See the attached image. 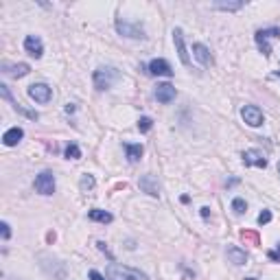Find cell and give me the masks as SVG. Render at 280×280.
Listing matches in <instances>:
<instances>
[{"label":"cell","instance_id":"1","mask_svg":"<svg viewBox=\"0 0 280 280\" xmlns=\"http://www.w3.org/2000/svg\"><path fill=\"white\" fill-rule=\"evenodd\" d=\"M121 79V72L114 68V66H101V68L94 70V88L96 90H108L112 88V84H116V81Z\"/></svg>","mask_w":280,"mask_h":280},{"label":"cell","instance_id":"2","mask_svg":"<svg viewBox=\"0 0 280 280\" xmlns=\"http://www.w3.org/2000/svg\"><path fill=\"white\" fill-rule=\"evenodd\" d=\"M108 278L110 280H149L147 274H143L140 269L127 267V265H116V263H112L108 267Z\"/></svg>","mask_w":280,"mask_h":280},{"label":"cell","instance_id":"3","mask_svg":"<svg viewBox=\"0 0 280 280\" xmlns=\"http://www.w3.org/2000/svg\"><path fill=\"white\" fill-rule=\"evenodd\" d=\"M280 37V29L278 27H271V29H261L256 31V44L263 51V55L269 57L271 55V46H269V39H278Z\"/></svg>","mask_w":280,"mask_h":280},{"label":"cell","instance_id":"4","mask_svg":"<svg viewBox=\"0 0 280 280\" xmlns=\"http://www.w3.org/2000/svg\"><path fill=\"white\" fill-rule=\"evenodd\" d=\"M35 191L39 195H53L55 193V175L51 171H42L39 175L35 177Z\"/></svg>","mask_w":280,"mask_h":280},{"label":"cell","instance_id":"5","mask_svg":"<svg viewBox=\"0 0 280 280\" xmlns=\"http://www.w3.org/2000/svg\"><path fill=\"white\" fill-rule=\"evenodd\" d=\"M29 96L33 98L35 103H48L53 98V88L46 86V84H33L29 86Z\"/></svg>","mask_w":280,"mask_h":280},{"label":"cell","instance_id":"6","mask_svg":"<svg viewBox=\"0 0 280 280\" xmlns=\"http://www.w3.org/2000/svg\"><path fill=\"white\" fill-rule=\"evenodd\" d=\"M116 31L121 33V35H125V37H134V39H145V31L140 24H129L125 20H116Z\"/></svg>","mask_w":280,"mask_h":280},{"label":"cell","instance_id":"7","mask_svg":"<svg viewBox=\"0 0 280 280\" xmlns=\"http://www.w3.org/2000/svg\"><path fill=\"white\" fill-rule=\"evenodd\" d=\"M241 116H243V121L248 123L250 127H261L263 121H265L261 108H256V105H245V108L241 110Z\"/></svg>","mask_w":280,"mask_h":280},{"label":"cell","instance_id":"8","mask_svg":"<svg viewBox=\"0 0 280 280\" xmlns=\"http://www.w3.org/2000/svg\"><path fill=\"white\" fill-rule=\"evenodd\" d=\"M243 164H245V167L265 169V167H267V158H265V155H263V151H258V149H248V151H243Z\"/></svg>","mask_w":280,"mask_h":280},{"label":"cell","instance_id":"9","mask_svg":"<svg viewBox=\"0 0 280 280\" xmlns=\"http://www.w3.org/2000/svg\"><path fill=\"white\" fill-rule=\"evenodd\" d=\"M173 42H175V48H177V57L179 62L184 66H191V57H188V51H186V44H184V33L182 29H173Z\"/></svg>","mask_w":280,"mask_h":280},{"label":"cell","instance_id":"10","mask_svg":"<svg viewBox=\"0 0 280 280\" xmlns=\"http://www.w3.org/2000/svg\"><path fill=\"white\" fill-rule=\"evenodd\" d=\"M147 72L149 75H155V77H173V70H171V66L167 59H151L149 66H147Z\"/></svg>","mask_w":280,"mask_h":280},{"label":"cell","instance_id":"11","mask_svg":"<svg viewBox=\"0 0 280 280\" xmlns=\"http://www.w3.org/2000/svg\"><path fill=\"white\" fill-rule=\"evenodd\" d=\"M24 51H27L31 57L39 59V57L44 55V44H42V39H39L37 35H27V39H24Z\"/></svg>","mask_w":280,"mask_h":280},{"label":"cell","instance_id":"12","mask_svg":"<svg viewBox=\"0 0 280 280\" xmlns=\"http://www.w3.org/2000/svg\"><path fill=\"white\" fill-rule=\"evenodd\" d=\"M140 191H145L147 195H151V197H160V186H158V179H155L153 175H143L140 177Z\"/></svg>","mask_w":280,"mask_h":280},{"label":"cell","instance_id":"13","mask_svg":"<svg viewBox=\"0 0 280 280\" xmlns=\"http://www.w3.org/2000/svg\"><path fill=\"white\" fill-rule=\"evenodd\" d=\"M175 88H173L171 84H158V88H155V98H158L160 103H171L173 98H175Z\"/></svg>","mask_w":280,"mask_h":280},{"label":"cell","instance_id":"14","mask_svg":"<svg viewBox=\"0 0 280 280\" xmlns=\"http://www.w3.org/2000/svg\"><path fill=\"white\" fill-rule=\"evenodd\" d=\"M3 72H5V75H9V77H13V79H20V77H27L29 75L31 66L29 64H15V66L5 64L3 66Z\"/></svg>","mask_w":280,"mask_h":280},{"label":"cell","instance_id":"15","mask_svg":"<svg viewBox=\"0 0 280 280\" xmlns=\"http://www.w3.org/2000/svg\"><path fill=\"white\" fill-rule=\"evenodd\" d=\"M193 53H195V59L199 62L202 66H210L212 64V55H210V48L206 44H193Z\"/></svg>","mask_w":280,"mask_h":280},{"label":"cell","instance_id":"16","mask_svg":"<svg viewBox=\"0 0 280 280\" xmlns=\"http://www.w3.org/2000/svg\"><path fill=\"white\" fill-rule=\"evenodd\" d=\"M22 138H24V129H22V127H11V129H7V131H5L3 143H5L7 147H15Z\"/></svg>","mask_w":280,"mask_h":280},{"label":"cell","instance_id":"17","mask_svg":"<svg viewBox=\"0 0 280 280\" xmlns=\"http://www.w3.org/2000/svg\"><path fill=\"white\" fill-rule=\"evenodd\" d=\"M228 258H230V263H234V265H245V263H248V254L241 248L232 245V248H228Z\"/></svg>","mask_w":280,"mask_h":280},{"label":"cell","instance_id":"18","mask_svg":"<svg viewBox=\"0 0 280 280\" xmlns=\"http://www.w3.org/2000/svg\"><path fill=\"white\" fill-rule=\"evenodd\" d=\"M125 151H127V160H129V162H138L140 158H143V153H145V147H143V145L125 143Z\"/></svg>","mask_w":280,"mask_h":280},{"label":"cell","instance_id":"19","mask_svg":"<svg viewBox=\"0 0 280 280\" xmlns=\"http://www.w3.org/2000/svg\"><path fill=\"white\" fill-rule=\"evenodd\" d=\"M88 217L92 219V221H98V224H112V215L110 212H105V210H101V208H92L88 212Z\"/></svg>","mask_w":280,"mask_h":280},{"label":"cell","instance_id":"20","mask_svg":"<svg viewBox=\"0 0 280 280\" xmlns=\"http://www.w3.org/2000/svg\"><path fill=\"white\" fill-rule=\"evenodd\" d=\"M243 0H236V3H224V0H217L215 5V9H221V11H238V9H243Z\"/></svg>","mask_w":280,"mask_h":280},{"label":"cell","instance_id":"21","mask_svg":"<svg viewBox=\"0 0 280 280\" xmlns=\"http://www.w3.org/2000/svg\"><path fill=\"white\" fill-rule=\"evenodd\" d=\"M241 238L248 245H261V236H258V232H254V230H243Z\"/></svg>","mask_w":280,"mask_h":280},{"label":"cell","instance_id":"22","mask_svg":"<svg viewBox=\"0 0 280 280\" xmlns=\"http://www.w3.org/2000/svg\"><path fill=\"white\" fill-rule=\"evenodd\" d=\"M64 155H66L68 160H79V158H81V149H79V147H77L75 143H70L68 147H66Z\"/></svg>","mask_w":280,"mask_h":280},{"label":"cell","instance_id":"23","mask_svg":"<svg viewBox=\"0 0 280 280\" xmlns=\"http://www.w3.org/2000/svg\"><path fill=\"white\" fill-rule=\"evenodd\" d=\"M232 210L236 212V215H243V212L248 210V204H245L243 197H234V199H232Z\"/></svg>","mask_w":280,"mask_h":280},{"label":"cell","instance_id":"24","mask_svg":"<svg viewBox=\"0 0 280 280\" xmlns=\"http://www.w3.org/2000/svg\"><path fill=\"white\" fill-rule=\"evenodd\" d=\"M94 177L92 175H84V177H81V182H79V188H81V191H84V193H88V191H92V188H94Z\"/></svg>","mask_w":280,"mask_h":280},{"label":"cell","instance_id":"25","mask_svg":"<svg viewBox=\"0 0 280 280\" xmlns=\"http://www.w3.org/2000/svg\"><path fill=\"white\" fill-rule=\"evenodd\" d=\"M151 127H153V121H151L149 116H143V118L138 121V129L143 131V134H147V131H149Z\"/></svg>","mask_w":280,"mask_h":280},{"label":"cell","instance_id":"26","mask_svg":"<svg viewBox=\"0 0 280 280\" xmlns=\"http://www.w3.org/2000/svg\"><path fill=\"white\" fill-rule=\"evenodd\" d=\"M269 221H271V212H269V210H263L261 215H258V224H261V226H267Z\"/></svg>","mask_w":280,"mask_h":280},{"label":"cell","instance_id":"27","mask_svg":"<svg viewBox=\"0 0 280 280\" xmlns=\"http://www.w3.org/2000/svg\"><path fill=\"white\" fill-rule=\"evenodd\" d=\"M0 232H3V238H5V241L11 236V230H9V224H7V221H3V224H0Z\"/></svg>","mask_w":280,"mask_h":280},{"label":"cell","instance_id":"28","mask_svg":"<svg viewBox=\"0 0 280 280\" xmlns=\"http://www.w3.org/2000/svg\"><path fill=\"white\" fill-rule=\"evenodd\" d=\"M90 280H105V276H101L96 269H92V271H90Z\"/></svg>","mask_w":280,"mask_h":280},{"label":"cell","instance_id":"29","mask_svg":"<svg viewBox=\"0 0 280 280\" xmlns=\"http://www.w3.org/2000/svg\"><path fill=\"white\" fill-rule=\"evenodd\" d=\"M267 256H269L271 261H280V245H278V250H276V252H269Z\"/></svg>","mask_w":280,"mask_h":280},{"label":"cell","instance_id":"30","mask_svg":"<svg viewBox=\"0 0 280 280\" xmlns=\"http://www.w3.org/2000/svg\"><path fill=\"white\" fill-rule=\"evenodd\" d=\"M210 215V208H208V206H204V208H202V217H208Z\"/></svg>","mask_w":280,"mask_h":280},{"label":"cell","instance_id":"31","mask_svg":"<svg viewBox=\"0 0 280 280\" xmlns=\"http://www.w3.org/2000/svg\"><path fill=\"white\" fill-rule=\"evenodd\" d=\"M278 173H280V162H278Z\"/></svg>","mask_w":280,"mask_h":280},{"label":"cell","instance_id":"32","mask_svg":"<svg viewBox=\"0 0 280 280\" xmlns=\"http://www.w3.org/2000/svg\"><path fill=\"white\" fill-rule=\"evenodd\" d=\"M245 280H254V278H245Z\"/></svg>","mask_w":280,"mask_h":280},{"label":"cell","instance_id":"33","mask_svg":"<svg viewBox=\"0 0 280 280\" xmlns=\"http://www.w3.org/2000/svg\"><path fill=\"white\" fill-rule=\"evenodd\" d=\"M278 75H280V70H278Z\"/></svg>","mask_w":280,"mask_h":280}]
</instances>
